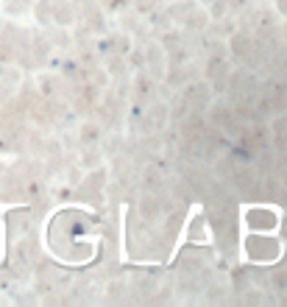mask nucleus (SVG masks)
Segmentation results:
<instances>
[]
</instances>
